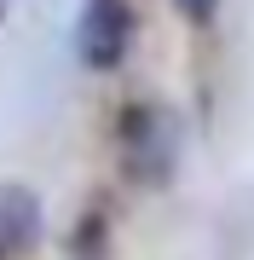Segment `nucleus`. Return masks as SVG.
<instances>
[{
  "label": "nucleus",
  "instance_id": "nucleus-1",
  "mask_svg": "<svg viewBox=\"0 0 254 260\" xmlns=\"http://www.w3.org/2000/svg\"><path fill=\"white\" fill-rule=\"evenodd\" d=\"M179 150H185V133L168 104H127L116 116V156L133 185L162 191L179 174Z\"/></svg>",
  "mask_w": 254,
  "mask_h": 260
},
{
  "label": "nucleus",
  "instance_id": "nucleus-2",
  "mask_svg": "<svg viewBox=\"0 0 254 260\" xmlns=\"http://www.w3.org/2000/svg\"><path fill=\"white\" fill-rule=\"evenodd\" d=\"M133 47V6L127 0H87L76 18V52L87 70H116Z\"/></svg>",
  "mask_w": 254,
  "mask_h": 260
},
{
  "label": "nucleus",
  "instance_id": "nucleus-3",
  "mask_svg": "<svg viewBox=\"0 0 254 260\" xmlns=\"http://www.w3.org/2000/svg\"><path fill=\"white\" fill-rule=\"evenodd\" d=\"M47 214L29 185H0V260H29L41 249Z\"/></svg>",
  "mask_w": 254,
  "mask_h": 260
},
{
  "label": "nucleus",
  "instance_id": "nucleus-4",
  "mask_svg": "<svg viewBox=\"0 0 254 260\" xmlns=\"http://www.w3.org/2000/svg\"><path fill=\"white\" fill-rule=\"evenodd\" d=\"M69 254L76 260H104L110 254V225H104V214H81L76 237H69Z\"/></svg>",
  "mask_w": 254,
  "mask_h": 260
},
{
  "label": "nucleus",
  "instance_id": "nucleus-5",
  "mask_svg": "<svg viewBox=\"0 0 254 260\" xmlns=\"http://www.w3.org/2000/svg\"><path fill=\"white\" fill-rule=\"evenodd\" d=\"M173 12L185 23H214V12H220V0H173Z\"/></svg>",
  "mask_w": 254,
  "mask_h": 260
},
{
  "label": "nucleus",
  "instance_id": "nucleus-6",
  "mask_svg": "<svg viewBox=\"0 0 254 260\" xmlns=\"http://www.w3.org/2000/svg\"><path fill=\"white\" fill-rule=\"evenodd\" d=\"M6 12H12V0H0V23H6Z\"/></svg>",
  "mask_w": 254,
  "mask_h": 260
}]
</instances>
